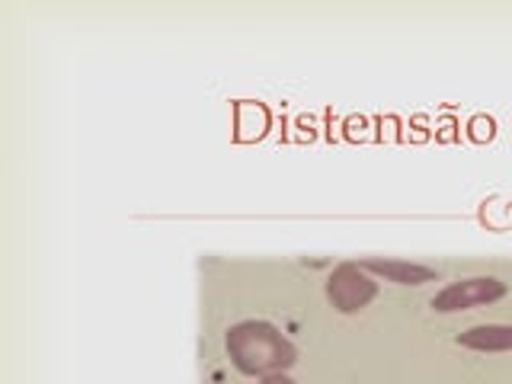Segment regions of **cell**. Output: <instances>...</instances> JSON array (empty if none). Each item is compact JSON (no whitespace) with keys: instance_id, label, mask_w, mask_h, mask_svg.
Returning a JSON list of instances; mask_svg holds the SVG:
<instances>
[{"instance_id":"6da1fadb","label":"cell","mask_w":512,"mask_h":384,"mask_svg":"<svg viewBox=\"0 0 512 384\" xmlns=\"http://www.w3.org/2000/svg\"><path fill=\"white\" fill-rule=\"evenodd\" d=\"M224 346H228V356L237 372L250 378L282 375L298 359L295 343L269 320H240L228 330Z\"/></svg>"},{"instance_id":"7a4b0ae2","label":"cell","mask_w":512,"mask_h":384,"mask_svg":"<svg viewBox=\"0 0 512 384\" xmlns=\"http://www.w3.org/2000/svg\"><path fill=\"white\" fill-rule=\"evenodd\" d=\"M327 298L340 314H359L378 298V282L362 263H340L327 276Z\"/></svg>"},{"instance_id":"3957f363","label":"cell","mask_w":512,"mask_h":384,"mask_svg":"<svg viewBox=\"0 0 512 384\" xmlns=\"http://www.w3.org/2000/svg\"><path fill=\"white\" fill-rule=\"evenodd\" d=\"M509 295V285L496 276H471L445 285L442 292H436V298L429 301V308L436 314H458V311H471L480 308V304H493Z\"/></svg>"},{"instance_id":"277c9868","label":"cell","mask_w":512,"mask_h":384,"mask_svg":"<svg viewBox=\"0 0 512 384\" xmlns=\"http://www.w3.org/2000/svg\"><path fill=\"white\" fill-rule=\"evenodd\" d=\"M359 263H362V269L372 272V276H378L384 282H394V285H426V282L439 279V272L426 263L391 260V256H365Z\"/></svg>"},{"instance_id":"5b68a950","label":"cell","mask_w":512,"mask_h":384,"mask_svg":"<svg viewBox=\"0 0 512 384\" xmlns=\"http://www.w3.org/2000/svg\"><path fill=\"white\" fill-rule=\"evenodd\" d=\"M458 346L474 352H509L512 349V324H477L458 333Z\"/></svg>"},{"instance_id":"8992f818","label":"cell","mask_w":512,"mask_h":384,"mask_svg":"<svg viewBox=\"0 0 512 384\" xmlns=\"http://www.w3.org/2000/svg\"><path fill=\"white\" fill-rule=\"evenodd\" d=\"M256 384H295V381L282 372V375H266V378H256Z\"/></svg>"}]
</instances>
